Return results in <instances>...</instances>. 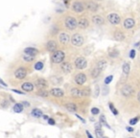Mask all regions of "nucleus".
<instances>
[{"mask_svg":"<svg viewBox=\"0 0 140 138\" xmlns=\"http://www.w3.org/2000/svg\"><path fill=\"white\" fill-rule=\"evenodd\" d=\"M64 58H65V54L63 51H56L53 53L51 59H52V62L54 63H62L63 62Z\"/></svg>","mask_w":140,"mask_h":138,"instance_id":"nucleus-1","label":"nucleus"},{"mask_svg":"<svg viewBox=\"0 0 140 138\" xmlns=\"http://www.w3.org/2000/svg\"><path fill=\"white\" fill-rule=\"evenodd\" d=\"M71 42H72V44L74 46L80 47V46H82L84 44V38L80 34H75L71 38Z\"/></svg>","mask_w":140,"mask_h":138,"instance_id":"nucleus-2","label":"nucleus"},{"mask_svg":"<svg viewBox=\"0 0 140 138\" xmlns=\"http://www.w3.org/2000/svg\"><path fill=\"white\" fill-rule=\"evenodd\" d=\"M65 26L69 29V30H74L76 29V27L78 26V22L77 20L74 18V17H71V16H68L65 18Z\"/></svg>","mask_w":140,"mask_h":138,"instance_id":"nucleus-3","label":"nucleus"},{"mask_svg":"<svg viewBox=\"0 0 140 138\" xmlns=\"http://www.w3.org/2000/svg\"><path fill=\"white\" fill-rule=\"evenodd\" d=\"M86 65H87V62H86V59L84 58L80 57V58L76 59V60H75V66H76V68L82 70V69H84L86 67Z\"/></svg>","mask_w":140,"mask_h":138,"instance_id":"nucleus-4","label":"nucleus"},{"mask_svg":"<svg viewBox=\"0 0 140 138\" xmlns=\"http://www.w3.org/2000/svg\"><path fill=\"white\" fill-rule=\"evenodd\" d=\"M84 7L88 10V11H90V12H96L97 10H98V5L94 2V1H91V0H87V1H85V3H84Z\"/></svg>","mask_w":140,"mask_h":138,"instance_id":"nucleus-5","label":"nucleus"},{"mask_svg":"<svg viewBox=\"0 0 140 138\" xmlns=\"http://www.w3.org/2000/svg\"><path fill=\"white\" fill-rule=\"evenodd\" d=\"M26 75H27V70H26V68H24V67H19V68L15 71V73H14L15 78L18 79V80L24 79V78L26 77Z\"/></svg>","mask_w":140,"mask_h":138,"instance_id":"nucleus-6","label":"nucleus"},{"mask_svg":"<svg viewBox=\"0 0 140 138\" xmlns=\"http://www.w3.org/2000/svg\"><path fill=\"white\" fill-rule=\"evenodd\" d=\"M84 9H85L84 4H83L81 2H74L72 4V10L76 13H82V12H84Z\"/></svg>","mask_w":140,"mask_h":138,"instance_id":"nucleus-7","label":"nucleus"},{"mask_svg":"<svg viewBox=\"0 0 140 138\" xmlns=\"http://www.w3.org/2000/svg\"><path fill=\"white\" fill-rule=\"evenodd\" d=\"M107 19L111 24H114V25H117L120 23V16L117 13H109L107 16Z\"/></svg>","mask_w":140,"mask_h":138,"instance_id":"nucleus-8","label":"nucleus"},{"mask_svg":"<svg viewBox=\"0 0 140 138\" xmlns=\"http://www.w3.org/2000/svg\"><path fill=\"white\" fill-rule=\"evenodd\" d=\"M121 92H122V94H123L125 97H129V96H131V95L133 93V88L131 85H125L122 87Z\"/></svg>","mask_w":140,"mask_h":138,"instance_id":"nucleus-9","label":"nucleus"},{"mask_svg":"<svg viewBox=\"0 0 140 138\" xmlns=\"http://www.w3.org/2000/svg\"><path fill=\"white\" fill-rule=\"evenodd\" d=\"M35 86L39 89V90H42V89H45L47 87V81L44 80V79H38L35 82Z\"/></svg>","mask_w":140,"mask_h":138,"instance_id":"nucleus-10","label":"nucleus"},{"mask_svg":"<svg viewBox=\"0 0 140 138\" xmlns=\"http://www.w3.org/2000/svg\"><path fill=\"white\" fill-rule=\"evenodd\" d=\"M85 81H86V76L84 73H79L75 77V82L80 85H83L85 83Z\"/></svg>","mask_w":140,"mask_h":138,"instance_id":"nucleus-11","label":"nucleus"},{"mask_svg":"<svg viewBox=\"0 0 140 138\" xmlns=\"http://www.w3.org/2000/svg\"><path fill=\"white\" fill-rule=\"evenodd\" d=\"M46 48H47V50L49 52L54 53V52H56V50L58 48V44H57V42L55 40H49L47 42V44H46Z\"/></svg>","mask_w":140,"mask_h":138,"instance_id":"nucleus-12","label":"nucleus"},{"mask_svg":"<svg viewBox=\"0 0 140 138\" xmlns=\"http://www.w3.org/2000/svg\"><path fill=\"white\" fill-rule=\"evenodd\" d=\"M95 133L97 138H103L104 136V131L102 130V124L101 123H96L95 124Z\"/></svg>","mask_w":140,"mask_h":138,"instance_id":"nucleus-13","label":"nucleus"},{"mask_svg":"<svg viewBox=\"0 0 140 138\" xmlns=\"http://www.w3.org/2000/svg\"><path fill=\"white\" fill-rule=\"evenodd\" d=\"M59 39L63 44H67L70 40V37L66 33H61L59 36Z\"/></svg>","mask_w":140,"mask_h":138,"instance_id":"nucleus-14","label":"nucleus"},{"mask_svg":"<svg viewBox=\"0 0 140 138\" xmlns=\"http://www.w3.org/2000/svg\"><path fill=\"white\" fill-rule=\"evenodd\" d=\"M61 68L64 73H70L72 71V66L69 62H62Z\"/></svg>","mask_w":140,"mask_h":138,"instance_id":"nucleus-15","label":"nucleus"},{"mask_svg":"<svg viewBox=\"0 0 140 138\" xmlns=\"http://www.w3.org/2000/svg\"><path fill=\"white\" fill-rule=\"evenodd\" d=\"M71 94L73 97H83L85 95L84 90H80L78 88H72L71 89Z\"/></svg>","mask_w":140,"mask_h":138,"instance_id":"nucleus-16","label":"nucleus"},{"mask_svg":"<svg viewBox=\"0 0 140 138\" xmlns=\"http://www.w3.org/2000/svg\"><path fill=\"white\" fill-rule=\"evenodd\" d=\"M92 21H93L95 24H97V25H102V24L105 23V19H104L101 15H94V16L92 17Z\"/></svg>","mask_w":140,"mask_h":138,"instance_id":"nucleus-17","label":"nucleus"},{"mask_svg":"<svg viewBox=\"0 0 140 138\" xmlns=\"http://www.w3.org/2000/svg\"><path fill=\"white\" fill-rule=\"evenodd\" d=\"M88 25H89V22L86 18H81L80 21L78 22V26L81 29H85L86 27H88Z\"/></svg>","mask_w":140,"mask_h":138,"instance_id":"nucleus-18","label":"nucleus"},{"mask_svg":"<svg viewBox=\"0 0 140 138\" xmlns=\"http://www.w3.org/2000/svg\"><path fill=\"white\" fill-rule=\"evenodd\" d=\"M134 26V20L133 18H127L125 21H124V27L126 29H131Z\"/></svg>","mask_w":140,"mask_h":138,"instance_id":"nucleus-19","label":"nucleus"},{"mask_svg":"<svg viewBox=\"0 0 140 138\" xmlns=\"http://www.w3.org/2000/svg\"><path fill=\"white\" fill-rule=\"evenodd\" d=\"M21 87H22V89H23L24 91H28V92L33 91V89H34V85L31 84V83H24V84H22Z\"/></svg>","mask_w":140,"mask_h":138,"instance_id":"nucleus-20","label":"nucleus"},{"mask_svg":"<svg viewBox=\"0 0 140 138\" xmlns=\"http://www.w3.org/2000/svg\"><path fill=\"white\" fill-rule=\"evenodd\" d=\"M50 92L55 97H63V91L61 88H52Z\"/></svg>","mask_w":140,"mask_h":138,"instance_id":"nucleus-21","label":"nucleus"},{"mask_svg":"<svg viewBox=\"0 0 140 138\" xmlns=\"http://www.w3.org/2000/svg\"><path fill=\"white\" fill-rule=\"evenodd\" d=\"M24 53L25 54H30V55L35 56L36 54H38V50L34 48V47H27V48L24 49Z\"/></svg>","mask_w":140,"mask_h":138,"instance_id":"nucleus-22","label":"nucleus"},{"mask_svg":"<svg viewBox=\"0 0 140 138\" xmlns=\"http://www.w3.org/2000/svg\"><path fill=\"white\" fill-rule=\"evenodd\" d=\"M114 39H115L116 40H118V41H122V40H124L125 36H124V34H123L122 32L116 31V32L114 33Z\"/></svg>","mask_w":140,"mask_h":138,"instance_id":"nucleus-23","label":"nucleus"},{"mask_svg":"<svg viewBox=\"0 0 140 138\" xmlns=\"http://www.w3.org/2000/svg\"><path fill=\"white\" fill-rule=\"evenodd\" d=\"M23 105L22 104H15L14 105V112H16V113H20V112H22V110H23Z\"/></svg>","mask_w":140,"mask_h":138,"instance_id":"nucleus-24","label":"nucleus"},{"mask_svg":"<svg viewBox=\"0 0 140 138\" xmlns=\"http://www.w3.org/2000/svg\"><path fill=\"white\" fill-rule=\"evenodd\" d=\"M31 114H32L34 117H35V118H40V117H42V116H43V114H42V111H41L40 109H37V108H35V109H33Z\"/></svg>","mask_w":140,"mask_h":138,"instance_id":"nucleus-25","label":"nucleus"},{"mask_svg":"<svg viewBox=\"0 0 140 138\" xmlns=\"http://www.w3.org/2000/svg\"><path fill=\"white\" fill-rule=\"evenodd\" d=\"M35 56L30 55V54H24V55L22 56V59H23L25 61L29 62V61H32V60H34V59H35Z\"/></svg>","mask_w":140,"mask_h":138,"instance_id":"nucleus-26","label":"nucleus"},{"mask_svg":"<svg viewBox=\"0 0 140 138\" xmlns=\"http://www.w3.org/2000/svg\"><path fill=\"white\" fill-rule=\"evenodd\" d=\"M65 107H66L67 110H69L71 112H75V111L77 110V105H76L75 104H72V103L67 104V105H65Z\"/></svg>","mask_w":140,"mask_h":138,"instance_id":"nucleus-27","label":"nucleus"},{"mask_svg":"<svg viewBox=\"0 0 140 138\" xmlns=\"http://www.w3.org/2000/svg\"><path fill=\"white\" fill-rule=\"evenodd\" d=\"M105 67H106V61L105 60H100V61H98V63H97V68H99L101 71L102 70H104Z\"/></svg>","mask_w":140,"mask_h":138,"instance_id":"nucleus-28","label":"nucleus"},{"mask_svg":"<svg viewBox=\"0 0 140 138\" xmlns=\"http://www.w3.org/2000/svg\"><path fill=\"white\" fill-rule=\"evenodd\" d=\"M123 73L127 76L129 73H130V64L128 62H125L123 64Z\"/></svg>","mask_w":140,"mask_h":138,"instance_id":"nucleus-29","label":"nucleus"},{"mask_svg":"<svg viewBox=\"0 0 140 138\" xmlns=\"http://www.w3.org/2000/svg\"><path fill=\"white\" fill-rule=\"evenodd\" d=\"M100 73H101V70L99 69V68H94L93 70H92V72H91V76L93 77V78H97L99 75H100Z\"/></svg>","mask_w":140,"mask_h":138,"instance_id":"nucleus-30","label":"nucleus"},{"mask_svg":"<svg viewBox=\"0 0 140 138\" xmlns=\"http://www.w3.org/2000/svg\"><path fill=\"white\" fill-rule=\"evenodd\" d=\"M51 81H52V83L54 84V85H60V83H62V78H60V77H56V76H54V77H52L51 78Z\"/></svg>","mask_w":140,"mask_h":138,"instance_id":"nucleus-31","label":"nucleus"},{"mask_svg":"<svg viewBox=\"0 0 140 138\" xmlns=\"http://www.w3.org/2000/svg\"><path fill=\"white\" fill-rule=\"evenodd\" d=\"M100 123H101L102 125L105 126L107 129H110V126L107 124V122H106V120H105V118L104 115H101V116H100Z\"/></svg>","mask_w":140,"mask_h":138,"instance_id":"nucleus-32","label":"nucleus"},{"mask_svg":"<svg viewBox=\"0 0 140 138\" xmlns=\"http://www.w3.org/2000/svg\"><path fill=\"white\" fill-rule=\"evenodd\" d=\"M37 95L38 96H40V97H47L48 95H49V93L46 91V90H44V89H42V90H39V91L37 92Z\"/></svg>","mask_w":140,"mask_h":138,"instance_id":"nucleus-33","label":"nucleus"},{"mask_svg":"<svg viewBox=\"0 0 140 138\" xmlns=\"http://www.w3.org/2000/svg\"><path fill=\"white\" fill-rule=\"evenodd\" d=\"M35 70H41V69L43 68V62H41V61H37V62L35 63Z\"/></svg>","mask_w":140,"mask_h":138,"instance_id":"nucleus-34","label":"nucleus"},{"mask_svg":"<svg viewBox=\"0 0 140 138\" xmlns=\"http://www.w3.org/2000/svg\"><path fill=\"white\" fill-rule=\"evenodd\" d=\"M109 108H110V110H111V112L114 114V115H117L118 114V111L116 110V108L114 107V105L111 104V103H109Z\"/></svg>","mask_w":140,"mask_h":138,"instance_id":"nucleus-35","label":"nucleus"},{"mask_svg":"<svg viewBox=\"0 0 140 138\" xmlns=\"http://www.w3.org/2000/svg\"><path fill=\"white\" fill-rule=\"evenodd\" d=\"M119 55V53H118V51L117 50H112V51H110L109 52V57H117Z\"/></svg>","mask_w":140,"mask_h":138,"instance_id":"nucleus-36","label":"nucleus"},{"mask_svg":"<svg viewBox=\"0 0 140 138\" xmlns=\"http://www.w3.org/2000/svg\"><path fill=\"white\" fill-rule=\"evenodd\" d=\"M138 121H139V117H135V118H133V119L130 120V125L133 126V125H135V124H136Z\"/></svg>","mask_w":140,"mask_h":138,"instance_id":"nucleus-37","label":"nucleus"},{"mask_svg":"<svg viewBox=\"0 0 140 138\" xmlns=\"http://www.w3.org/2000/svg\"><path fill=\"white\" fill-rule=\"evenodd\" d=\"M8 105H9L8 101H7L6 99H3V100L1 101V106H2V107H7Z\"/></svg>","mask_w":140,"mask_h":138,"instance_id":"nucleus-38","label":"nucleus"},{"mask_svg":"<svg viewBox=\"0 0 140 138\" xmlns=\"http://www.w3.org/2000/svg\"><path fill=\"white\" fill-rule=\"evenodd\" d=\"M112 79H113V76H111V75L108 76V77H106V78L105 79V85H108V84L112 81Z\"/></svg>","mask_w":140,"mask_h":138,"instance_id":"nucleus-39","label":"nucleus"},{"mask_svg":"<svg viewBox=\"0 0 140 138\" xmlns=\"http://www.w3.org/2000/svg\"><path fill=\"white\" fill-rule=\"evenodd\" d=\"M99 112H100V110H99V108H97V107H93V108L91 109V113H92L93 115H97V114H99Z\"/></svg>","mask_w":140,"mask_h":138,"instance_id":"nucleus-40","label":"nucleus"},{"mask_svg":"<svg viewBox=\"0 0 140 138\" xmlns=\"http://www.w3.org/2000/svg\"><path fill=\"white\" fill-rule=\"evenodd\" d=\"M48 124L51 125V126H54L56 123H55V120H54V119H50V118H49V119H48Z\"/></svg>","mask_w":140,"mask_h":138,"instance_id":"nucleus-41","label":"nucleus"},{"mask_svg":"<svg viewBox=\"0 0 140 138\" xmlns=\"http://www.w3.org/2000/svg\"><path fill=\"white\" fill-rule=\"evenodd\" d=\"M130 57H131L132 59H133V58L135 57V51H134V50H132V51H131V53H130Z\"/></svg>","mask_w":140,"mask_h":138,"instance_id":"nucleus-42","label":"nucleus"},{"mask_svg":"<svg viewBox=\"0 0 140 138\" xmlns=\"http://www.w3.org/2000/svg\"><path fill=\"white\" fill-rule=\"evenodd\" d=\"M98 94H99V86L96 85V86H95V97H97Z\"/></svg>","mask_w":140,"mask_h":138,"instance_id":"nucleus-43","label":"nucleus"},{"mask_svg":"<svg viewBox=\"0 0 140 138\" xmlns=\"http://www.w3.org/2000/svg\"><path fill=\"white\" fill-rule=\"evenodd\" d=\"M13 92H15V93H17V94H22V95H24L25 93L22 91H19V90H16V89H13Z\"/></svg>","mask_w":140,"mask_h":138,"instance_id":"nucleus-44","label":"nucleus"},{"mask_svg":"<svg viewBox=\"0 0 140 138\" xmlns=\"http://www.w3.org/2000/svg\"><path fill=\"white\" fill-rule=\"evenodd\" d=\"M76 117H78V118H79V119H80V120H81V121H82L83 123H85V120H84V118H82V117H81L80 115H78V114H76Z\"/></svg>","mask_w":140,"mask_h":138,"instance_id":"nucleus-45","label":"nucleus"},{"mask_svg":"<svg viewBox=\"0 0 140 138\" xmlns=\"http://www.w3.org/2000/svg\"><path fill=\"white\" fill-rule=\"evenodd\" d=\"M86 135H87V137L88 138H93V136L90 134V132H89L88 131H86Z\"/></svg>","mask_w":140,"mask_h":138,"instance_id":"nucleus-46","label":"nucleus"},{"mask_svg":"<svg viewBox=\"0 0 140 138\" xmlns=\"http://www.w3.org/2000/svg\"><path fill=\"white\" fill-rule=\"evenodd\" d=\"M0 84H1V85H2L3 86H7V85L5 84V82H4L3 80H1V79H0Z\"/></svg>","mask_w":140,"mask_h":138,"instance_id":"nucleus-47","label":"nucleus"},{"mask_svg":"<svg viewBox=\"0 0 140 138\" xmlns=\"http://www.w3.org/2000/svg\"><path fill=\"white\" fill-rule=\"evenodd\" d=\"M127 130H128V131H130V132L133 131V128H131V127H128V128H127Z\"/></svg>","mask_w":140,"mask_h":138,"instance_id":"nucleus-48","label":"nucleus"},{"mask_svg":"<svg viewBox=\"0 0 140 138\" xmlns=\"http://www.w3.org/2000/svg\"><path fill=\"white\" fill-rule=\"evenodd\" d=\"M135 47H137V48H138V49H140V41H138V42H137V43H135Z\"/></svg>","mask_w":140,"mask_h":138,"instance_id":"nucleus-49","label":"nucleus"},{"mask_svg":"<svg viewBox=\"0 0 140 138\" xmlns=\"http://www.w3.org/2000/svg\"><path fill=\"white\" fill-rule=\"evenodd\" d=\"M42 117H43V119H44V120H48V119H49V117H48L47 115H43Z\"/></svg>","mask_w":140,"mask_h":138,"instance_id":"nucleus-50","label":"nucleus"},{"mask_svg":"<svg viewBox=\"0 0 140 138\" xmlns=\"http://www.w3.org/2000/svg\"><path fill=\"white\" fill-rule=\"evenodd\" d=\"M22 105H27V106H29V105H30V104H29V103H26V102L22 103Z\"/></svg>","mask_w":140,"mask_h":138,"instance_id":"nucleus-51","label":"nucleus"},{"mask_svg":"<svg viewBox=\"0 0 140 138\" xmlns=\"http://www.w3.org/2000/svg\"><path fill=\"white\" fill-rule=\"evenodd\" d=\"M63 2H64V4H65V5H67V4H68V2H69V0H63Z\"/></svg>","mask_w":140,"mask_h":138,"instance_id":"nucleus-52","label":"nucleus"},{"mask_svg":"<svg viewBox=\"0 0 140 138\" xmlns=\"http://www.w3.org/2000/svg\"><path fill=\"white\" fill-rule=\"evenodd\" d=\"M137 97H138V101L140 102V92L138 93V96H137Z\"/></svg>","mask_w":140,"mask_h":138,"instance_id":"nucleus-53","label":"nucleus"},{"mask_svg":"<svg viewBox=\"0 0 140 138\" xmlns=\"http://www.w3.org/2000/svg\"><path fill=\"white\" fill-rule=\"evenodd\" d=\"M103 138H108V137H103Z\"/></svg>","mask_w":140,"mask_h":138,"instance_id":"nucleus-54","label":"nucleus"},{"mask_svg":"<svg viewBox=\"0 0 140 138\" xmlns=\"http://www.w3.org/2000/svg\"><path fill=\"white\" fill-rule=\"evenodd\" d=\"M99 1H103V0H99Z\"/></svg>","mask_w":140,"mask_h":138,"instance_id":"nucleus-55","label":"nucleus"},{"mask_svg":"<svg viewBox=\"0 0 140 138\" xmlns=\"http://www.w3.org/2000/svg\"><path fill=\"white\" fill-rule=\"evenodd\" d=\"M131 138H133V137H131Z\"/></svg>","mask_w":140,"mask_h":138,"instance_id":"nucleus-56","label":"nucleus"}]
</instances>
